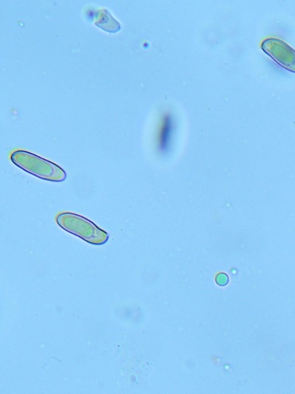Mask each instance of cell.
I'll list each match as a JSON object with an SVG mask.
<instances>
[{"label": "cell", "mask_w": 295, "mask_h": 394, "mask_svg": "<svg viewBox=\"0 0 295 394\" xmlns=\"http://www.w3.org/2000/svg\"><path fill=\"white\" fill-rule=\"evenodd\" d=\"M217 284L220 286H225L228 284V278L225 274H220L217 278Z\"/></svg>", "instance_id": "obj_6"}, {"label": "cell", "mask_w": 295, "mask_h": 394, "mask_svg": "<svg viewBox=\"0 0 295 394\" xmlns=\"http://www.w3.org/2000/svg\"><path fill=\"white\" fill-rule=\"evenodd\" d=\"M99 12L100 13L98 14L100 19H98L99 21H97L96 25L109 33H116L118 32L120 27L116 20L111 17L106 10H102V11Z\"/></svg>", "instance_id": "obj_4"}, {"label": "cell", "mask_w": 295, "mask_h": 394, "mask_svg": "<svg viewBox=\"0 0 295 394\" xmlns=\"http://www.w3.org/2000/svg\"><path fill=\"white\" fill-rule=\"evenodd\" d=\"M56 220L61 227L90 244L103 245L108 240L105 231L83 216L65 212L58 215Z\"/></svg>", "instance_id": "obj_2"}, {"label": "cell", "mask_w": 295, "mask_h": 394, "mask_svg": "<svg viewBox=\"0 0 295 394\" xmlns=\"http://www.w3.org/2000/svg\"><path fill=\"white\" fill-rule=\"evenodd\" d=\"M12 163L17 167L41 179L50 181H63L67 178L65 171L43 158L29 152L18 150L12 156Z\"/></svg>", "instance_id": "obj_1"}, {"label": "cell", "mask_w": 295, "mask_h": 394, "mask_svg": "<svg viewBox=\"0 0 295 394\" xmlns=\"http://www.w3.org/2000/svg\"><path fill=\"white\" fill-rule=\"evenodd\" d=\"M172 134V121L167 116L164 118V123L160 129L159 136V147L160 150L166 152L169 147Z\"/></svg>", "instance_id": "obj_5"}, {"label": "cell", "mask_w": 295, "mask_h": 394, "mask_svg": "<svg viewBox=\"0 0 295 394\" xmlns=\"http://www.w3.org/2000/svg\"><path fill=\"white\" fill-rule=\"evenodd\" d=\"M261 48L283 68L295 73V50L287 44L278 39L270 38L264 40Z\"/></svg>", "instance_id": "obj_3"}]
</instances>
